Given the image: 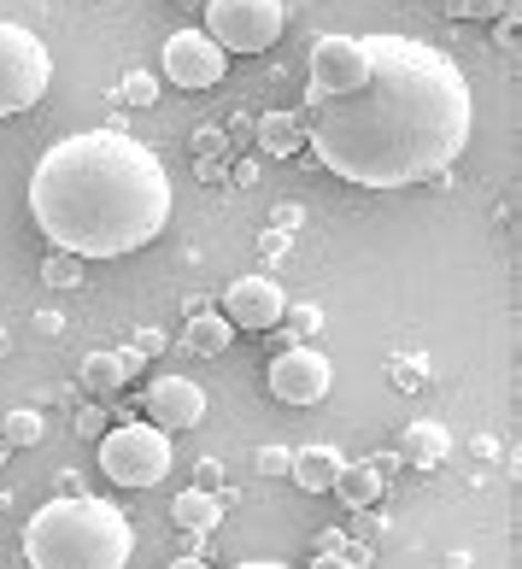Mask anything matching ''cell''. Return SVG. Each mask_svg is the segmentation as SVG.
Listing matches in <instances>:
<instances>
[{"mask_svg":"<svg viewBox=\"0 0 522 569\" xmlns=\"http://www.w3.org/2000/svg\"><path fill=\"white\" fill-rule=\"evenodd\" d=\"M171 522H177V529H188V535H212L218 522H223V499L212 488H188V493L171 499Z\"/></svg>","mask_w":522,"mask_h":569,"instance_id":"cell-15","label":"cell"},{"mask_svg":"<svg viewBox=\"0 0 522 569\" xmlns=\"http://www.w3.org/2000/svg\"><path fill=\"white\" fill-rule=\"evenodd\" d=\"M259 147L270 159H294L305 147V118L300 112H264L259 118Z\"/></svg>","mask_w":522,"mask_h":569,"instance_id":"cell-17","label":"cell"},{"mask_svg":"<svg viewBox=\"0 0 522 569\" xmlns=\"http://www.w3.org/2000/svg\"><path fill=\"white\" fill-rule=\"evenodd\" d=\"M123 365H118V352H89L82 358V388L89 393H100V399H112V393H123Z\"/></svg>","mask_w":522,"mask_h":569,"instance_id":"cell-18","label":"cell"},{"mask_svg":"<svg viewBox=\"0 0 522 569\" xmlns=\"http://www.w3.org/2000/svg\"><path fill=\"white\" fill-rule=\"evenodd\" d=\"M370 77L364 36H318L311 41V94H347Z\"/></svg>","mask_w":522,"mask_h":569,"instance_id":"cell-9","label":"cell"},{"mask_svg":"<svg viewBox=\"0 0 522 569\" xmlns=\"http://www.w3.org/2000/svg\"><path fill=\"white\" fill-rule=\"evenodd\" d=\"M141 406H148V417L159 429H200L205 423V388L194 376H153Z\"/></svg>","mask_w":522,"mask_h":569,"instance_id":"cell-11","label":"cell"},{"mask_svg":"<svg viewBox=\"0 0 522 569\" xmlns=\"http://www.w3.org/2000/svg\"><path fill=\"white\" fill-rule=\"evenodd\" d=\"M264 382H270V399L305 411V406H323L329 399V388H335V365H329L311 341H294V347H282L277 358H270Z\"/></svg>","mask_w":522,"mask_h":569,"instance_id":"cell-7","label":"cell"},{"mask_svg":"<svg viewBox=\"0 0 522 569\" xmlns=\"http://www.w3.org/2000/svg\"><path fill=\"white\" fill-rule=\"evenodd\" d=\"M100 423H107V411H100V406L77 411V435H100Z\"/></svg>","mask_w":522,"mask_h":569,"instance_id":"cell-29","label":"cell"},{"mask_svg":"<svg viewBox=\"0 0 522 569\" xmlns=\"http://www.w3.org/2000/svg\"><path fill=\"white\" fill-rule=\"evenodd\" d=\"M364 563H370L364 546H335V552H318V558H311V569H364Z\"/></svg>","mask_w":522,"mask_h":569,"instance_id":"cell-25","label":"cell"},{"mask_svg":"<svg viewBox=\"0 0 522 569\" xmlns=\"http://www.w3.org/2000/svg\"><path fill=\"white\" fill-rule=\"evenodd\" d=\"M335 470H341V452L335 447H305V452H294V463H288V476H294L300 493H329Z\"/></svg>","mask_w":522,"mask_h":569,"instance_id":"cell-16","label":"cell"},{"mask_svg":"<svg viewBox=\"0 0 522 569\" xmlns=\"http://www.w3.org/2000/svg\"><path fill=\"white\" fill-rule=\"evenodd\" d=\"M205 7V36L223 53H264L277 48V36L288 30V7L282 0H200Z\"/></svg>","mask_w":522,"mask_h":569,"instance_id":"cell-6","label":"cell"},{"mask_svg":"<svg viewBox=\"0 0 522 569\" xmlns=\"http://www.w3.org/2000/svg\"><path fill=\"white\" fill-rule=\"evenodd\" d=\"M36 329L41 335H59V329H66V318H59V311H36Z\"/></svg>","mask_w":522,"mask_h":569,"instance_id":"cell-32","label":"cell"},{"mask_svg":"<svg viewBox=\"0 0 522 569\" xmlns=\"http://www.w3.org/2000/svg\"><path fill=\"white\" fill-rule=\"evenodd\" d=\"M194 177H200V182H223V164L205 153V159H194Z\"/></svg>","mask_w":522,"mask_h":569,"instance_id":"cell-31","label":"cell"},{"mask_svg":"<svg viewBox=\"0 0 522 569\" xmlns=\"http://www.w3.org/2000/svg\"><path fill=\"white\" fill-rule=\"evenodd\" d=\"M0 440H7V447H41V440H48V423H41V411H7L0 417Z\"/></svg>","mask_w":522,"mask_h":569,"instance_id":"cell-19","label":"cell"},{"mask_svg":"<svg viewBox=\"0 0 522 569\" xmlns=\"http://www.w3.org/2000/svg\"><path fill=\"white\" fill-rule=\"evenodd\" d=\"M159 66H164V77H171L177 89H218L223 71H229V53H223L200 24H188V30H171V36H164Z\"/></svg>","mask_w":522,"mask_h":569,"instance_id":"cell-8","label":"cell"},{"mask_svg":"<svg viewBox=\"0 0 522 569\" xmlns=\"http://www.w3.org/2000/svg\"><path fill=\"white\" fill-rule=\"evenodd\" d=\"M329 493H335L347 511H370L375 499H382V470H375L370 458H341V470H335V481H329Z\"/></svg>","mask_w":522,"mask_h":569,"instance_id":"cell-13","label":"cell"},{"mask_svg":"<svg viewBox=\"0 0 522 569\" xmlns=\"http://www.w3.org/2000/svg\"><path fill=\"white\" fill-rule=\"evenodd\" d=\"M235 569H294V563H270V558H253V563H235Z\"/></svg>","mask_w":522,"mask_h":569,"instance_id":"cell-34","label":"cell"},{"mask_svg":"<svg viewBox=\"0 0 522 569\" xmlns=\"http://www.w3.org/2000/svg\"><path fill=\"white\" fill-rule=\"evenodd\" d=\"M370 77L311 94V153L352 188H411L446 177L475 130L470 77L416 36H364Z\"/></svg>","mask_w":522,"mask_h":569,"instance_id":"cell-1","label":"cell"},{"mask_svg":"<svg viewBox=\"0 0 522 569\" xmlns=\"http://www.w3.org/2000/svg\"><path fill=\"white\" fill-rule=\"evenodd\" d=\"M135 552V522L123 505L94 493H59L36 505L24 522V563L30 569H123Z\"/></svg>","mask_w":522,"mask_h":569,"instance_id":"cell-3","label":"cell"},{"mask_svg":"<svg viewBox=\"0 0 522 569\" xmlns=\"http://www.w3.org/2000/svg\"><path fill=\"white\" fill-rule=\"evenodd\" d=\"M235 323L223 318V311H188V329H182V347L194 352V358H218L229 352V341H235Z\"/></svg>","mask_w":522,"mask_h":569,"instance_id":"cell-14","label":"cell"},{"mask_svg":"<svg viewBox=\"0 0 522 569\" xmlns=\"http://www.w3.org/2000/svg\"><path fill=\"white\" fill-rule=\"evenodd\" d=\"M388 382L400 393H416L429 382V365H423V358H388Z\"/></svg>","mask_w":522,"mask_h":569,"instance_id":"cell-23","label":"cell"},{"mask_svg":"<svg viewBox=\"0 0 522 569\" xmlns=\"http://www.w3.org/2000/svg\"><path fill=\"white\" fill-rule=\"evenodd\" d=\"M141 358H159L164 347H171V335H164V329H135V341H130Z\"/></svg>","mask_w":522,"mask_h":569,"instance_id":"cell-27","label":"cell"},{"mask_svg":"<svg viewBox=\"0 0 522 569\" xmlns=\"http://www.w3.org/2000/svg\"><path fill=\"white\" fill-rule=\"evenodd\" d=\"M164 569H212V563H205L200 552H188V558H171V563H164Z\"/></svg>","mask_w":522,"mask_h":569,"instance_id":"cell-33","label":"cell"},{"mask_svg":"<svg viewBox=\"0 0 522 569\" xmlns=\"http://www.w3.org/2000/svg\"><path fill=\"white\" fill-rule=\"evenodd\" d=\"M30 218L59 252L123 259L171 223V171L148 141L82 130L53 141L30 171Z\"/></svg>","mask_w":522,"mask_h":569,"instance_id":"cell-2","label":"cell"},{"mask_svg":"<svg viewBox=\"0 0 522 569\" xmlns=\"http://www.w3.org/2000/svg\"><path fill=\"white\" fill-rule=\"evenodd\" d=\"M282 311H288V293L277 277H264V270H253V277H235L223 293V318L235 323V329H253V335H270L282 323Z\"/></svg>","mask_w":522,"mask_h":569,"instance_id":"cell-10","label":"cell"},{"mask_svg":"<svg viewBox=\"0 0 522 569\" xmlns=\"http://www.w3.org/2000/svg\"><path fill=\"white\" fill-rule=\"evenodd\" d=\"M223 147H229V136L218 130V123H200V130H194V159H205V153L223 159Z\"/></svg>","mask_w":522,"mask_h":569,"instance_id":"cell-26","label":"cell"},{"mask_svg":"<svg viewBox=\"0 0 522 569\" xmlns=\"http://www.w3.org/2000/svg\"><path fill=\"white\" fill-rule=\"evenodd\" d=\"M318 329H323V311L318 306H288L282 323H277V335H288V341H305V335H318Z\"/></svg>","mask_w":522,"mask_h":569,"instance_id":"cell-21","label":"cell"},{"mask_svg":"<svg viewBox=\"0 0 522 569\" xmlns=\"http://www.w3.org/2000/svg\"><path fill=\"white\" fill-rule=\"evenodd\" d=\"M171 429L159 423H118L100 435V470H107L118 488H159L171 476Z\"/></svg>","mask_w":522,"mask_h":569,"instance_id":"cell-4","label":"cell"},{"mask_svg":"<svg viewBox=\"0 0 522 569\" xmlns=\"http://www.w3.org/2000/svg\"><path fill=\"white\" fill-rule=\"evenodd\" d=\"M118 100H123V107H153V100H159V77L153 71H130V77H123V89H118Z\"/></svg>","mask_w":522,"mask_h":569,"instance_id":"cell-22","label":"cell"},{"mask_svg":"<svg viewBox=\"0 0 522 569\" xmlns=\"http://www.w3.org/2000/svg\"><path fill=\"white\" fill-rule=\"evenodd\" d=\"M41 282H48V288H82V259L53 247L48 259H41Z\"/></svg>","mask_w":522,"mask_h":569,"instance_id":"cell-20","label":"cell"},{"mask_svg":"<svg viewBox=\"0 0 522 569\" xmlns=\"http://www.w3.org/2000/svg\"><path fill=\"white\" fill-rule=\"evenodd\" d=\"M118 365H123V376H141V370H148V358H141L135 347H118Z\"/></svg>","mask_w":522,"mask_h":569,"instance_id":"cell-30","label":"cell"},{"mask_svg":"<svg viewBox=\"0 0 522 569\" xmlns=\"http://www.w3.org/2000/svg\"><path fill=\"white\" fill-rule=\"evenodd\" d=\"M171 7H200V0H171Z\"/></svg>","mask_w":522,"mask_h":569,"instance_id":"cell-35","label":"cell"},{"mask_svg":"<svg viewBox=\"0 0 522 569\" xmlns=\"http://www.w3.org/2000/svg\"><path fill=\"white\" fill-rule=\"evenodd\" d=\"M511 0H446V18H482V24H499Z\"/></svg>","mask_w":522,"mask_h":569,"instance_id":"cell-24","label":"cell"},{"mask_svg":"<svg viewBox=\"0 0 522 569\" xmlns=\"http://www.w3.org/2000/svg\"><path fill=\"white\" fill-rule=\"evenodd\" d=\"M288 463H294V452H288V447H259V470L264 476H288Z\"/></svg>","mask_w":522,"mask_h":569,"instance_id":"cell-28","label":"cell"},{"mask_svg":"<svg viewBox=\"0 0 522 569\" xmlns=\"http://www.w3.org/2000/svg\"><path fill=\"white\" fill-rule=\"evenodd\" d=\"M446 458H452V435L434 423V417H423V423H405L400 463H411V470H441Z\"/></svg>","mask_w":522,"mask_h":569,"instance_id":"cell-12","label":"cell"},{"mask_svg":"<svg viewBox=\"0 0 522 569\" xmlns=\"http://www.w3.org/2000/svg\"><path fill=\"white\" fill-rule=\"evenodd\" d=\"M53 82V53L36 30L0 18V118L30 112Z\"/></svg>","mask_w":522,"mask_h":569,"instance_id":"cell-5","label":"cell"}]
</instances>
